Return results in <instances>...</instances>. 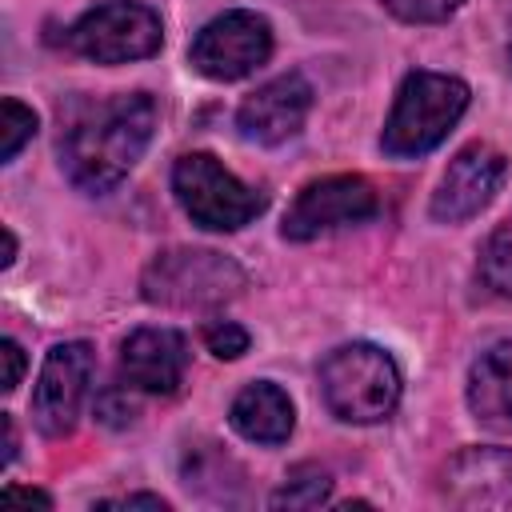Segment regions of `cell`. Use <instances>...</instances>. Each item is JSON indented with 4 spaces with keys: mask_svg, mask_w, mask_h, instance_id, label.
Segmentation results:
<instances>
[{
    "mask_svg": "<svg viewBox=\"0 0 512 512\" xmlns=\"http://www.w3.org/2000/svg\"><path fill=\"white\" fill-rule=\"evenodd\" d=\"M156 100L148 92H120L80 112L60 136V168L80 192L116 188L144 156L156 132Z\"/></svg>",
    "mask_w": 512,
    "mask_h": 512,
    "instance_id": "1",
    "label": "cell"
},
{
    "mask_svg": "<svg viewBox=\"0 0 512 512\" xmlns=\"http://www.w3.org/2000/svg\"><path fill=\"white\" fill-rule=\"evenodd\" d=\"M268 56H272V24L248 8H232L208 20L188 48L192 68L208 80H240L256 72Z\"/></svg>",
    "mask_w": 512,
    "mask_h": 512,
    "instance_id": "7",
    "label": "cell"
},
{
    "mask_svg": "<svg viewBox=\"0 0 512 512\" xmlns=\"http://www.w3.org/2000/svg\"><path fill=\"white\" fill-rule=\"evenodd\" d=\"M12 456H16V428H12V416H4V464H12Z\"/></svg>",
    "mask_w": 512,
    "mask_h": 512,
    "instance_id": "25",
    "label": "cell"
},
{
    "mask_svg": "<svg viewBox=\"0 0 512 512\" xmlns=\"http://www.w3.org/2000/svg\"><path fill=\"white\" fill-rule=\"evenodd\" d=\"M200 336H204V348L216 360H240L248 352V332L236 320H208Z\"/></svg>",
    "mask_w": 512,
    "mask_h": 512,
    "instance_id": "19",
    "label": "cell"
},
{
    "mask_svg": "<svg viewBox=\"0 0 512 512\" xmlns=\"http://www.w3.org/2000/svg\"><path fill=\"white\" fill-rule=\"evenodd\" d=\"M96 372V348L88 340H64L44 356L32 392V420L44 436H68L84 408Z\"/></svg>",
    "mask_w": 512,
    "mask_h": 512,
    "instance_id": "9",
    "label": "cell"
},
{
    "mask_svg": "<svg viewBox=\"0 0 512 512\" xmlns=\"http://www.w3.org/2000/svg\"><path fill=\"white\" fill-rule=\"evenodd\" d=\"M12 260H16V236H12L8 228H4V268H8Z\"/></svg>",
    "mask_w": 512,
    "mask_h": 512,
    "instance_id": "26",
    "label": "cell"
},
{
    "mask_svg": "<svg viewBox=\"0 0 512 512\" xmlns=\"http://www.w3.org/2000/svg\"><path fill=\"white\" fill-rule=\"evenodd\" d=\"M320 392L332 416L348 424H376L400 400V368L376 344H344L324 356Z\"/></svg>",
    "mask_w": 512,
    "mask_h": 512,
    "instance_id": "3",
    "label": "cell"
},
{
    "mask_svg": "<svg viewBox=\"0 0 512 512\" xmlns=\"http://www.w3.org/2000/svg\"><path fill=\"white\" fill-rule=\"evenodd\" d=\"M68 48L84 60L96 64H128L144 60L160 48L164 24L148 4L136 0H108L88 8L72 28H68Z\"/></svg>",
    "mask_w": 512,
    "mask_h": 512,
    "instance_id": "6",
    "label": "cell"
},
{
    "mask_svg": "<svg viewBox=\"0 0 512 512\" xmlns=\"http://www.w3.org/2000/svg\"><path fill=\"white\" fill-rule=\"evenodd\" d=\"M328 496H332L328 472L316 468V464H300V468L288 476V484L272 496V508H320Z\"/></svg>",
    "mask_w": 512,
    "mask_h": 512,
    "instance_id": "16",
    "label": "cell"
},
{
    "mask_svg": "<svg viewBox=\"0 0 512 512\" xmlns=\"http://www.w3.org/2000/svg\"><path fill=\"white\" fill-rule=\"evenodd\" d=\"M4 500H24V504L52 508V496L48 492H36V488H4Z\"/></svg>",
    "mask_w": 512,
    "mask_h": 512,
    "instance_id": "24",
    "label": "cell"
},
{
    "mask_svg": "<svg viewBox=\"0 0 512 512\" xmlns=\"http://www.w3.org/2000/svg\"><path fill=\"white\" fill-rule=\"evenodd\" d=\"M468 408L492 432H512V340L484 348L468 372Z\"/></svg>",
    "mask_w": 512,
    "mask_h": 512,
    "instance_id": "14",
    "label": "cell"
},
{
    "mask_svg": "<svg viewBox=\"0 0 512 512\" xmlns=\"http://www.w3.org/2000/svg\"><path fill=\"white\" fill-rule=\"evenodd\" d=\"M504 176H508V160L500 148L480 144V140L460 148L452 156V164L444 168L440 188L432 192V220H440V224L472 220L476 212H484L492 204Z\"/></svg>",
    "mask_w": 512,
    "mask_h": 512,
    "instance_id": "10",
    "label": "cell"
},
{
    "mask_svg": "<svg viewBox=\"0 0 512 512\" xmlns=\"http://www.w3.org/2000/svg\"><path fill=\"white\" fill-rule=\"evenodd\" d=\"M440 492L452 508L512 512V448H464L444 464Z\"/></svg>",
    "mask_w": 512,
    "mask_h": 512,
    "instance_id": "12",
    "label": "cell"
},
{
    "mask_svg": "<svg viewBox=\"0 0 512 512\" xmlns=\"http://www.w3.org/2000/svg\"><path fill=\"white\" fill-rule=\"evenodd\" d=\"M464 108H468L464 80L444 72H408L396 92L392 116L384 124L380 148L388 156H424L452 132Z\"/></svg>",
    "mask_w": 512,
    "mask_h": 512,
    "instance_id": "2",
    "label": "cell"
},
{
    "mask_svg": "<svg viewBox=\"0 0 512 512\" xmlns=\"http://www.w3.org/2000/svg\"><path fill=\"white\" fill-rule=\"evenodd\" d=\"M248 284L244 268L212 248H168L140 276V296L160 308H216Z\"/></svg>",
    "mask_w": 512,
    "mask_h": 512,
    "instance_id": "4",
    "label": "cell"
},
{
    "mask_svg": "<svg viewBox=\"0 0 512 512\" xmlns=\"http://www.w3.org/2000/svg\"><path fill=\"white\" fill-rule=\"evenodd\" d=\"M308 108H312V84L300 72H284L260 84L252 96H244V104L236 108V128L244 140L272 148L304 128Z\"/></svg>",
    "mask_w": 512,
    "mask_h": 512,
    "instance_id": "11",
    "label": "cell"
},
{
    "mask_svg": "<svg viewBox=\"0 0 512 512\" xmlns=\"http://www.w3.org/2000/svg\"><path fill=\"white\" fill-rule=\"evenodd\" d=\"M480 276L488 280L492 292L512 300V220H504L480 248Z\"/></svg>",
    "mask_w": 512,
    "mask_h": 512,
    "instance_id": "17",
    "label": "cell"
},
{
    "mask_svg": "<svg viewBox=\"0 0 512 512\" xmlns=\"http://www.w3.org/2000/svg\"><path fill=\"white\" fill-rule=\"evenodd\" d=\"M36 136V112L20 100L4 96L0 104V160H16V152Z\"/></svg>",
    "mask_w": 512,
    "mask_h": 512,
    "instance_id": "18",
    "label": "cell"
},
{
    "mask_svg": "<svg viewBox=\"0 0 512 512\" xmlns=\"http://www.w3.org/2000/svg\"><path fill=\"white\" fill-rule=\"evenodd\" d=\"M228 420L232 428L252 440V444H284L292 436V424H296V412H292V400L284 388L268 384V380H256L248 384L232 408H228Z\"/></svg>",
    "mask_w": 512,
    "mask_h": 512,
    "instance_id": "15",
    "label": "cell"
},
{
    "mask_svg": "<svg viewBox=\"0 0 512 512\" xmlns=\"http://www.w3.org/2000/svg\"><path fill=\"white\" fill-rule=\"evenodd\" d=\"M172 192L192 224L208 232H236L268 208V192L244 184L212 152H184L172 168Z\"/></svg>",
    "mask_w": 512,
    "mask_h": 512,
    "instance_id": "5",
    "label": "cell"
},
{
    "mask_svg": "<svg viewBox=\"0 0 512 512\" xmlns=\"http://www.w3.org/2000/svg\"><path fill=\"white\" fill-rule=\"evenodd\" d=\"M96 416H100L104 424H112V428H124V424H132V416H136V404L128 400V392L108 388V392L96 400Z\"/></svg>",
    "mask_w": 512,
    "mask_h": 512,
    "instance_id": "21",
    "label": "cell"
},
{
    "mask_svg": "<svg viewBox=\"0 0 512 512\" xmlns=\"http://www.w3.org/2000/svg\"><path fill=\"white\" fill-rule=\"evenodd\" d=\"M464 0H384V8L408 24H436L448 20Z\"/></svg>",
    "mask_w": 512,
    "mask_h": 512,
    "instance_id": "20",
    "label": "cell"
},
{
    "mask_svg": "<svg viewBox=\"0 0 512 512\" xmlns=\"http://www.w3.org/2000/svg\"><path fill=\"white\" fill-rule=\"evenodd\" d=\"M100 508H152V512H168V500L136 492V496H120V500H100Z\"/></svg>",
    "mask_w": 512,
    "mask_h": 512,
    "instance_id": "23",
    "label": "cell"
},
{
    "mask_svg": "<svg viewBox=\"0 0 512 512\" xmlns=\"http://www.w3.org/2000/svg\"><path fill=\"white\" fill-rule=\"evenodd\" d=\"M0 360H4V380H0V388L12 392V388L20 384V376H24V348H20L16 340H0Z\"/></svg>",
    "mask_w": 512,
    "mask_h": 512,
    "instance_id": "22",
    "label": "cell"
},
{
    "mask_svg": "<svg viewBox=\"0 0 512 512\" xmlns=\"http://www.w3.org/2000/svg\"><path fill=\"white\" fill-rule=\"evenodd\" d=\"M508 64H512V44H508Z\"/></svg>",
    "mask_w": 512,
    "mask_h": 512,
    "instance_id": "27",
    "label": "cell"
},
{
    "mask_svg": "<svg viewBox=\"0 0 512 512\" xmlns=\"http://www.w3.org/2000/svg\"><path fill=\"white\" fill-rule=\"evenodd\" d=\"M120 372L140 392H176L188 372V344L176 328H136L120 344Z\"/></svg>",
    "mask_w": 512,
    "mask_h": 512,
    "instance_id": "13",
    "label": "cell"
},
{
    "mask_svg": "<svg viewBox=\"0 0 512 512\" xmlns=\"http://www.w3.org/2000/svg\"><path fill=\"white\" fill-rule=\"evenodd\" d=\"M380 212V196L364 176H324L296 192L284 212V240H316L344 224H364Z\"/></svg>",
    "mask_w": 512,
    "mask_h": 512,
    "instance_id": "8",
    "label": "cell"
}]
</instances>
